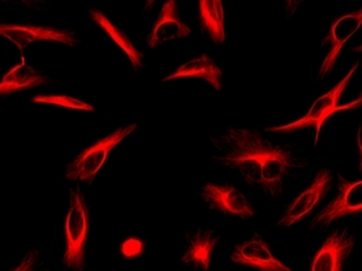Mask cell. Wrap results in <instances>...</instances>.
<instances>
[{
    "label": "cell",
    "mask_w": 362,
    "mask_h": 271,
    "mask_svg": "<svg viewBox=\"0 0 362 271\" xmlns=\"http://www.w3.org/2000/svg\"><path fill=\"white\" fill-rule=\"evenodd\" d=\"M213 161L238 171L250 186L276 198L301 161L291 149L274 144L256 129L228 127L211 137Z\"/></svg>",
    "instance_id": "6da1fadb"
},
{
    "label": "cell",
    "mask_w": 362,
    "mask_h": 271,
    "mask_svg": "<svg viewBox=\"0 0 362 271\" xmlns=\"http://www.w3.org/2000/svg\"><path fill=\"white\" fill-rule=\"evenodd\" d=\"M359 67V61L356 62L355 65L351 67L345 79L336 85L331 91H328L325 95L322 96L315 103L312 105L311 109L300 120L290 125H280V127H267L264 129L266 132H294L296 129H304L306 127H314L316 129L315 145H317L318 135L321 132L322 125L325 122L327 117H331L334 113L340 110H348V109H355V108L362 107V93L361 95L353 103L347 105H340V96L343 95L349 83L351 76L355 74Z\"/></svg>",
    "instance_id": "7a4b0ae2"
},
{
    "label": "cell",
    "mask_w": 362,
    "mask_h": 271,
    "mask_svg": "<svg viewBox=\"0 0 362 271\" xmlns=\"http://www.w3.org/2000/svg\"><path fill=\"white\" fill-rule=\"evenodd\" d=\"M88 205L78 188L71 189L66 224V247L63 256L65 268L81 271L85 269V242L88 232Z\"/></svg>",
    "instance_id": "3957f363"
},
{
    "label": "cell",
    "mask_w": 362,
    "mask_h": 271,
    "mask_svg": "<svg viewBox=\"0 0 362 271\" xmlns=\"http://www.w3.org/2000/svg\"><path fill=\"white\" fill-rule=\"evenodd\" d=\"M136 127L137 125L120 127L105 139H99L93 146L85 149L67 166L66 178L71 181H85L91 185L108 158L110 151L125 137L134 132Z\"/></svg>",
    "instance_id": "277c9868"
},
{
    "label": "cell",
    "mask_w": 362,
    "mask_h": 271,
    "mask_svg": "<svg viewBox=\"0 0 362 271\" xmlns=\"http://www.w3.org/2000/svg\"><path fill=\"white\" fill-rule=\"evenodd\" d=\"M338 186V196L316 215L310 225L311 229L328 226L345 215L356 214L362 211V180L350 183L339 177Z\"/></svg>",
    "instance_id": "5b68a950"
},
{
    "label": "cell",
    "mask_w": 362,
    "mask_h": 271,
    "mask_svg": "<svg viewBox=\"0 0 362 271\" xmlns=\"http://www.w3.org/2000/svg\"><path fill=\"white\" fill-rule=\"evenodd\" d=\"M201 197L210 208L224 214L236 215L247 220L255 215L252 203L235 187L230 185L206 183L201 191Z\"/></svg>",
    "instance_id": "8992f818"
},
{
    "label": "cell",
    "mask_w": 362,
    "mask_h": 271,
    "mask_svg": "<svg viewBox=\"0 0 362 271\" xmlns=\"http://www.w3.org/2000/svg\"><path fill=\"white\" fill-rule=\"evenodd\" d=\"M333 175L329 169H321L316 173L315 179L311 186L300 195L286 209L284 217L276 225L279 226H291L301 221L306 214L313 210L332 188Z\"/></svg>",
    "instance_id": "52a82bcc"
},
{
    "label": "cell",
    "mask_w": 362,
    "mask_h": 271,
    "mask_svg": "<svg viewBox=\"0 0 362 271\" xmlns=\"http://www.w3.org/2000/svg\"><path fill=\"white\" fill-rule=\"evenodd\" d=\"M0 35L10 40L19 49H25L35 41L59 42L69 47H75L78 43L75 32L71 30L55 29V28L40 27V25H0Z\"/></svg>",
    "instance_id": "ba28073f"
},
{
    "label": "cell",
    "mask_w": 362,
    "mask_h": 271,
    "mask_svg": "<svg viewBox=\"0 0 362 271\" xmlns=\"http://www.w3.org/2000/svg\"><path fill=\"white\" fill-rule=\"evenodd\" d=\"M356 238L348 229H336L317 253L312 265L313 271H340L355 247Z\"/></svg>",
    "instance_id": "9c48e42d"
},
{
    "label": "cell",
    "mask_w": 362,
    "mask_h": 271,
    "mask_svg": "<svg viewBox=\"0 0 362 271\" xmlns=\"http://www.w3.org/2000/svg\"><path fill=\"white\" fill-rule=\"evenodd\" d=\"M362 27V9L358 10L356 13L343 16L332 25L329 35L323 40V45L328 42L331 45V50L328 52L321 69L318 71L317 81H321L326 76L333 71L336 62L339 57L340 51L344 45L347 43L348 40L355 35L356 32Z\"/></svg>",
    "instance_id": "30bf717a"
},
{
    "label": "cell",
    "mask_w": 362,
    "mask_h": 271,
    "mask_svg": "<svg viewBox=\"0 0 362 271\" xmlns=\"http://www.w3.org/2000/svg\"><path fill=\"white\" fill-rule=\"evenodd\" d=\"M232 262L238 265L252 267L262 271H291V268L282 264L268 248L259 235H255L252 240L236 246L230 255Z\"/></svg>",
    "instance_id": "8fae6325"
},
{
    "label": "cell",
    "mask_w": 362,
    "mask_h": 271,
    "mask_svg": "<svg viewBox=\"0 0 362 271\" xmlns=\"http://www.w3.org/2000/svg\"><path fill=\"white\" fill-rule=\"evenodd\" d=\"M191 35L188 25L181 21L176 0H166L159 13L154 28L147 38V45L151 49L165 42L182 39Z\"/></svg>",
    "instance_id": "7c38bea8"
},
{
    "label": "cell",
    "mask_w": 362,
    "mask_h": 271,
    "mask_svg": "<svg viewBox=\"0 0 362 271\" xmlns=\"http://www.w3.org/2000/svg\"><path fill=\"white\" fill-rule=\"evenodd\" d=\"M220 236L211 230H198L189 240L188 247L181 262L194 270L206 271L210 266L211 255L218 245Z\"/></svg>",
    "instance_id": "4fadbf2b"
},
{
    "label": "cell",
    "mask_w": 362,
    "mask_h": 271,
    "mask_svg": "<svg viewBox=\"0 0 362 271\" xmlns=\"http://www.w3.org/2000/svg\"><path fill=\"white\" fill-rule=\"evenodd\" d=\"M201 31L221 47L226 42V23L222 0H199Z\"/></svg>",
    "instance_id": "5bb4252c"
},
{
    "label": "cell",
    "mask_w": 362,
    "mask_h": 271,
    "mask_svg": "<svg viewBox=\"0 0 362 271\" xmlns=\"http://www.w3.org/2000/svg\"><path fill=\"white\" fill-rule=\"evenodd\" d=\"M181 77H198L210 83L216 91H220L222 89V71L206 54H202L198 59H191L188 63L184 64L172 75L163 79L162 81H173Z\"/></svg>",
    "instance_id": "9a60e30c"
},
{
    "label": "cell",
    "mask_w": 362,
    "mask_h": 271,
    "mask_svg": "<svg viewBox=\"0 0 362 271\" xmlns=\"http://www.w3.org/2000/svg\"><path fill=\"white\" fill-rule=\"evenodd\" d=\"M51 81L49 77L39 73L35 69L25 64H19L10 69L0 83V95L6 96L16 91L33 88L37 86L45 85Z\"/></svg>",
    "instance_id": "2e32d148"
},
{
    "label": "cell",
    "mask_w": 362,
    "mask_h": 271,
    "mask_svg": "<svg viewBox=\"0 0 362 271\" xmlns=\"http://www.w3.org/2000/svg\"><path fill=\"white\" fill-rule=\"evenodd\" d=\"M89 17L95 21L103 31L113 40L115 43L118 45V47L127 54V57L130 59L132 63L133 69L135 71L137 69H143V54L141 53L134 45H132V42L130 39L127 37L125 33H123L119 28L115 27L108 18L105 17L101 11L97 9H90L88 13Z\"/></svg>",
    "instance_id": "e0dca14e"
},
{
    "label": "cell",
    "mask_w": 362,
    "mask_h": 271,
    "mask_svg": "<svg viewBox=\"0 0 362 271\" xmlns=\"http://www.w3.org/2000/svg\"><path fill=\"white\" fill-rule=\"evenodd\" d=\"M33 103H47V105H59V107L67 108V109H74V110H85L93 113L95 108L89 103H83L78 99L64 95H47L37 96L32 99Z\"/></svg>",
    "instance_id": "ac0fdd59"
},
{
    "label": "cell",
    "mask_w": 362,
    "mask_h": 271,
    "mask_svg": "<svg viewBox=\"0 0 362 271\" xmlns=\"http://www.w3.org/2000/svg\"><path fill=\"white\" fill-rule=\"evenodd\" d=\"M143 243L137 238H129L123 243L121 252L125 257H136L140 256L143 253Z\"/></svg>",
    "instance_id": "d6986e66"
},
{
    "label": "cell",
    "mask_w": 362,
    "mask_h": 271,
    "mask_svg": "<svg viewBox=\"0 0 362 271\" xmlns=\"http://www.w3.org/2000/svg\"><path fill=\"white\" fill-rule=\"evenodd\" d=\"M4 1H13L19 5L25 6L29 8H39L45 6L49 0H4Z\"/></svg>",
    "instance_id": "ffe728a7"
},
{
    "label": "cell",
    "mask_w": 362,
    "mask_h": 271,
    "mask_svg": "<svg viewBox=\"0 0 362 271\" xmlns=\"http://www.w3.org/2000/svg\"><path fill=\"white\" fill-rule=\"evenodd\" d=\"M303 1L304 0H286V13L288 19L296 13V10Z\"/></svg>",
    "instance_id": "44dd1931"
},
{
    "label": "cell",
    "mask_w": 362,
    "mask_h": 271,
    "mask_svg": "<svg viewBox=\"0 0 362 271\" xmlns=\"http://www.w3.org/2000/svg\"><path fill=\"white\" fill-rule=\"evenodd\" d=\"M357 142L360 149L359 171L362 173V123L359 125V127H358Z\"/></svg>",
    "instance_id": "7402d4cb"
},
{
    "label": "cell",
    "mask_w": 362,
    "mask_h": 271,
    "mask_svg": "<svg viewBox=\"0 0 362 271\" xmlns=\"http://www.w3.org/2000/svg\"><path fill=\"white\" fill-rule=\"evenodd\" d=\"M155 0H146L145 3L144 11H150L154 7Z\"/></svg>",
    "instance_id": "603a6c76"
},
{
    "label": "cell",
    "mask_w": 362,
    "mask_h": 271,
    "mask_svg": "<svg viewBox=\"0 0 362 271\" xmlns=\"http://www.w3.org/2000/svg\"><path fill=\"white\" fill-rule=\"evenodd\" d=\"M351 51H353V52H360V53H361V52H362V45H358V47H353V49H351Z\"/></svg>",
    "instance_id": "cb8c5ba5"
}]
</instances>
